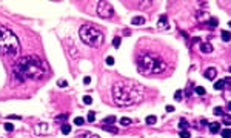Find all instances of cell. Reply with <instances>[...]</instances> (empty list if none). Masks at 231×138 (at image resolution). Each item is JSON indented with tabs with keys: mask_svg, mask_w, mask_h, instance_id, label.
<instances>
[{
	"mask_svg": "<svg viewBox=\"0 0 231 138\" xmlns=\"http://www.w3.org/2000/svg\"><path fill=\"white\" fill-rule=\"evenodd\" d=\"M79 34H80L82 41L91 48H100L103 45V34L94 25H83L79 29Z\"/></svg>",
	"mask_w": 231,
	"mask_h": 138,
	"instance_id": "5b68a950",
	"label": "cell"
},
{
	"mask_svg": "<svg viewBox=\"0 0 231 138\" xmlns=\"http://www.w3.org/2000/svg\"><path fill=\"white\" fill-rule=\"evenodd\" d=\"M216 75H217V71H216L214 68L207 69V71H205V74H204V77H205L207 80H214V78H216Z\"/></svg>",
	"mask_w": 231,
	"mask_h": 138,
	"instance_id": "52a82bcc",
	"label": "cell"
},
{
	"mask_svg": "<svg viewBox=\"0 0 231 138\" xmlns=\"http://www.w3.org/2000/svg\"><path fill=\"white\" fill-rule=\"evenodd\" d=\"M225 123H227V124H230V115H227V118H225Z\"/></svg>",
	"mask_w": 231,
	"mask_h": 138,
	"instance_id": "d590c367",
	"label": "cell"
},
{
	"mask_svg": "<svg viewBox=\"0 0 231 138\" xmlns=\"http://www.w3.org/2000/svg\"><path fill=\"white\" fill-rule=\"evenodd\" d=\"M220 37H222V40H224V41H230V32H228V31H222Z\"/></svg>",
	"mask_w": 231,
	"mask_h": 138,
	"instance_id": "e0dca14e",
	"label": "cell"
},
{
	"mask_svg": "<svg viewBox=\"0 0 231 138\" xmlns=\"http://www.w3.org/2000/svg\"><path fill=\"white\" fill-rule=\"evenodd\" d=\"M83 81H85V84H89V83H91V78H89V77H85Z\"/></svg>",
	"mask_w": 231,
	"mask_h": 138,
	"instance_id": "836d02e7",
	"label": "cell"
},
{
	"mask_svg": "<svg viewBox=\"0 0 231 138\" xmlns=\"http://www.w3.org/2000/svg\"><path fill=\"white\" fill-rule=\"evenodd\" d=\"M120 124H122V126H130V124H131V120L126 118V117H122V118H120Z\"/></svg>",
	"mask_w": 231,
	"mask_h": 138,
	"instance_id": "ac0fdd59",
	"label": "cell"
},
{
	"mask_svg": "<svg viewBox=\"0 0 231 138\" xmlns=\"http://www.w3.org/2000/svg\"><path fill=\"white\" fill-rule=\"evenodd\" d=\"M20 51L19 38L12 31L5 26H0V54L2 55H15Z\"/></svg>",
	"mask_w": 231,
	"mask_h": 138,
	"instance_id": "277c9868",
	"label": "cell"
},
{
	"mask_svg": "<svg viewBox=\"0 0 231 138\" xmlns=\"http://www.w3.org/2000/svg\"><path fill=\"white\" fill-rule=\"evenodd\" d=\"M102 128H103L105 131H108V132H113V134H117V129H116V128H111V126H106V124H103Z\"/></svg>",
	"mask_w": 231,
	"mask_h": 138,
	"instance_id": "ffe728a7",
	"label": "cell"
},
{
	"mask_svg": "<svg viewBox=\"0 0 231 138\" xmlns=\"http://www.w3.org/2000/svg\"><path fill=\"white\" fill-rule=\"evenodd\" d=\"M167 112H174V106H167Z\"/></svg>",
	"mask_w": 231,
	"mask_h": 138,
	"instance_id": "e575fe53",
	"label": "cell"
},
{
	"mask_svg": "<svg viewBox=\"0 0 231 138\" xmlns=\"http://www.w3.org/2000/svg\"><path fill=\"white\" fill-rule=\"evenodd\" d=\"M224 88H225V81H224V80H219V81H216V83H214V89L222 91Z\"/></svg>",
	"mask_w": 231,
	"mask_h": 138,
	"instance_id": "5bb4252c",
	"label": "cell"
},
{
	"mask_svg": "<svg viewBox=\"0 0 231 138\" xmlns=\"http://www.w3.org/2000/svg\"><path fill=\"white\" fill-rule=\"evenodd\" d=\"M94 120H96V112H89V114H88V121L93 123Z\"/></svg>",
	"mask_w": 231,
	"mask_h": 138,
	"instance_id": "603a6c76",
	"label": "cell"
},
{
	"mask_svg": "<svg viewBox=\"0 0 231 138\" xmlns=\"http://www.w3.org/2000/svg\"><path fill=\"white\" fill-rule=\"evenodd\" d=\"M157 26H159V28H162V29H167V28H168V22H167V15H162V17H160V20H159V23H157Z\"/></svg>",
	"mask_w": 231,
	"mask_h": 138,
	"instance_id": "30bf717a",
	"label": "cell"
},
{
	"mask_svg": "<svg viewBox=\"0 0 231 138\" xmlns=\"http://www.w3.org/2000/svg\"><path fill=\"white\" fill-rule=\"evenodd\" d=\"M57 84H59V86H66V81H65V80H59Z\"/></svg>",
	"mask_w": 231,
	"mask_h": 138,
	"instance_id": "d6a6232c",
	"label": "cell"
},
{
	"mask_svg": "<svg viewBox=\"0 0 231 138\" xmlns=\"http://www.w3.org/2000/svg\"><path fill=\"white\" fill-rule=\"evenodd\" d=\"M46 71H48L46 63L35 55L22 57L12 68V72H14V77L17 81L42 78L46 74Z\"/></svg>",
	"mask_w": 231,
	"mask_h": 138,
	"instance_id": "7a4b0ae2",
	"label": "cell"
},
{
	"mask_svg": "<svg viewBox=\"0 0 231 138\" xmlns=\"http://www.w3.org/2000/svg\"><path fill=\"white\" fill-rule=\"evenodd\" d=\"M210 131H211L213 134L219 132V131H220V124H219V123H211V124H210Z\"/></svg>",
	"mask_w": 231,
	"mask_h": 138,
	"instance_id": "7c38bea8",
	"label": "cell"
},
{
	"mask_svg": "<svg viewBox=\"0 0 231 138\" xmlns=\"http://www.w3.org/2000/svg\"><path fill=\"white\" fill-rule=\"evenodd\" d=\"M194 91H196V92H197V94H199V95H204V94H205V89H204V88H202V86H197V88H196V89H194Z\"/></svg>",
	"mask_w": 231,
	"mask_h": 138,
	"instance_id": "484cf974",
	"label": "cell"
},
{
	"mask_svg": "<svg viewBox=\"0 0 231 138\" xmlns=\"http://www.w3.org/2000/svg\"><path fill=\"white\" fill-rule=\"evenodd\" d=\"M179 128H180V129H187V128H188V123H187V120H180V123H179Z\"/></svg>",
	"mask_w": 231,
	"mask_h": 138,
	"instance_id": "d4e9b609",
	"label": "cell"
},
{
	"mask_svg": "<svg viewBox=\"0 0 231 138\" xmlns=\"http://www.w3.org/2000/svg\"><path fill=\"white\" fill-rule=\"evenodd\" d=\"M106 65L113 66V65H114V58H113V57H106Z\"/></svg>",
	"mask_w": 231,
	"mask_h": 138,
	"instance_id": "f1b7e54d",
	"label": "cell"
},
{
	"mask_svg": "<svg viewBox=\"0 0 231 138\" xmlns=\"http://www.w3.org/2000/svg\"><path fill=\"white\" fill-rule=\"evenodd\" d=\"M60 131H62L63 135H68V134L71 132V126H69V124H63V126L60 128Z\"/></svg>",
	"mask_w": 231,
	"mask_h": 138,
	"instance_id": "9a60e30c",
	"label": "cell"
},
{
	"mask_svg": "<svg viewBox=\"0 0 231 138\" xmlns=\"http://www.w3.org/2000/svg\"><path fill=\"white\" fill-rule=\"evenodd\" d=\"M83 103H85V104H91V103H93V98H91V97H85V98H83Z\"/></svg>",
	"mask_w": 231,
	"mask_h": 138,
	"instance_id": "f546056e",
	"label": "cell"
},
{
	"mask_svg": "<svg viewBox=\"0 0 231 138\" xmlns=\"http://www.w3.org/2000/svg\"><path fill=\"white\" fill-rule=\"evenodd\" d=\"M137 69L140 74H160L167 69V61L153 52H142L137 58Z\"/></svg>",
	"mask_w": 231,
	"mask_h": 138,
	"instance_id": "3957f363",
	"label": "cell"
},
{
	"mask_svg": "<svg viewBox=\"0 0 231 138\" xmlns=\"http://www.w3.org/2000/svg\"><path fill=\"white\" fill-rule=\"evenodd\" d=\"M180 138H190V132L182 131V132H180Z\"/></svg>",
	"mask_w": 231,
	"mask_h": 138,
	"instance_id": "4dcf8cb0",
	"label": "cell"
},
{
	"mask_svg": "<svg viewBox=\"0 0 231 138\" xmlns=\"http://www.w3.org/2000/svg\"><path fill=\"white\" fill-rule=\"evenodd\" d=\"M5 129H6L8 132H11V131H14V126H12L11 123H6V124H5Z\"/></svg>",
	"mask_w": 231,
	"mask_h": 138,
	"instance_id": "83f0119b",
	"label": "cell"
},
{
	"mask_svg": "<svg viewBox=\"0 0 231 138\" xmlns=\"http://www.w3.org/2000/svg\"><path fill=\"white\" fill-rule=\"evenodd\" d=\"M208 25H210L211 28H216V26H217V18H214V17H210V18H208Z\"/></svg>",
	"mask_w": 231,
	"mask_h": 138,
	"instance_id": "2e32d148",
	"label": "cell"
},
{
	"mask_svg": "<svg viewBox=\"0 0 231 138\" xmlns=\"http://www.w3.org/2000/svg\"><path fill=\"white\" fill-rule=\"evenodd\" d=\"M49 131V126L48 124H39L37 128H35V132L37 134H46Z\"/></svg>",
	"mask_w": 231,
	"mask_h": 138,
	"instance_id": "9c48e42d",
	"label": "cell"
},
{
	"mask_svg": "<svg viewBox=\"0 0 231 138\" xmlns=\"http://www.w3.org/2000/svg\"><path fill=\"white\" fill-rule=\"evenodd\" d=\"M74 123H76V124H77V126H82V124H83V123H85V120H83V118H82V117H77V118H76V120H74Z\"/></svg>",
	"mask_w": 231,
	"mask_h": 138,
	"instance_id": "cb8c5ba5",
	"label": "cell"
},
{
	"mask_svg": "<svg viewBox=\"0 0 231 138\" xmlns=\"http://www.w3.org/2000/svg\"><path fill=\"white\" fill-rule=\"evenodd\" d=\"M145 121H146V124H151V126H153V124L157 123V117H156V115H150V117H146Z\"/></svg>",
	"mask_w": 231,
	"mask_h": 138,
	"instance_id": "8fae6325",
	"label": "cell"
},
{
	"mask_svg": "<svg viewBox=\"0 0 231 138\" xmlns=\"http://www.w3.org/2000/svg\"><path fill=\"white\" fill-rule=\"evenodd\" d=\"M200 51L204 54H210V52H213V46L210 43H200Z\"/></svg>",
	"mask_w": 231,
	"mask_h": 138,
	"instance_id": "ba28073f",
	"label": "cell"
},
{
	"mask_svg": "<svg viewBox=\"0 0 231 138\" xmlns=\"http://www.w3.org/2000/svg\"><path fill=\"white\" fill-rule=\"evenodd\" d=\"M91 138H100V137H97V135H91Z\"/></svg>",
	"mask_w": 231,
	"mask_h": 138,
	"instance_id": "8d00e7d4",
	"label": "cell"
},
{
	"mask_svg": "<svg viewBox=\"0 0 231 138\" xmlns=\"http://www.w3.org/2000/svg\"><path fill=\"white\" fill-rule=\"evenodd\" d=\"M222 137H224V138H230V129H224V131H222Z\"/></svg>",
	"mask_w": 231,
	"mask_h": 138,
	"instance_id": "4316f807",
	"label": "cell"
},
{
	"mask_svg": "<svg viewBox=\"0 0 231 138\" xmlns=\"http://www.w3.org/2000/svg\"><path fill=\"white\" fill-rule=\"evenodd\" d=\"M120 37H114V40H113V45H114V48H119L120 46Z\"/></svg>",
	"mask_w": 231,
	"mask_h": 138,
	"instance_id": "44dd1931",
	"label": "cell"
},
{
	"mask_svg": "<svg viewBox=\"0 0 231 138\" xmlns=\"http://www.w3.org/2000/svg\"><path fill=\"white\" fill-rule=\"evenodd\" d=\"M114 121H116V117H113V115H111V117H106V118L103 120V124H108V123H111V124H113Z\"/></svg>",
	"mask_w": 231,
	"mask_h": 138,
	"instance_id": "d6986e66",
	"label": "cell"
},
{
	"mask_svg": "<svg viewBox=\"0 0 231 138\" xmlns=\"http://www.w3.org/2000/svg\"><path fill=\"white\" fill-rule=\"evenodd\" d=\"M97 14L102 18H111L114 14V8L109 2H99L97 3Z\"/></svg>",
	"mask_w": 231,
	"mask_h": 138,
	"instance_id": "8992f818",
	"label": "cell"
},
{
	"mask_svg": "<svg viewBox=\"0 0 231 138\" xmlns=\"http://www.w3.org/2000/svg\"><path fill=\"white\" fill-rule=\"evenodd\" d=\"M113 97L119 106H131L143 100L145 88L133 80H120L113 88Z\"/></svg>",
	"mask_w": 231,
	"mask_h": 138,
	"instance_id": "6da1fadb",
	"label": "cell"
},
{
	"mask_svg": "<svg viewBox=\"0 0 231 138\" xmlns=\"http://www.w3.org/2000/svg\"><path fill=\"white\" fill-rule=\"evenodd\" d=\"M131 23H133V25H143V23H145V18H143V17H134V18L131 20Z\"/></svg>",
	"mask_w": 231,
	"mask_h": 138,
	"instance_id": "4fadbf2b",
	"label": "cell"
},
{
	"mask_svg": "<svg viewBox=\"0 0 231 138\" xmlns=\"http://www.w3.org/2000/svg\"><path fill=\"white\" fill-rule=\"evenodd\" d=\"M214 115H224V109L222 108H214Z\"/></svg>",
	"mask_w": 231,
	"mask_h": 138,
	"instance_id": "7402d4cb",
	"label": "cell"
},
{
	"mask_svg": "<svg viewBox=\"0 0 231 138\" xmlns=\"http://www.w3.org/2000/svg\"><path fill=\"white\" fill-rule=\"evenodd\" d=\"M182 98V91H177L176 92V100H180Z\"/></svg>",
	"mask_w": 231,
	"mask_h": 138,
	"instance_id": "1f68e13d",
	"label": "cell"
}]
</instances>
